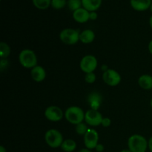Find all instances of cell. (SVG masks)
<instances>
[{"label": "cell", "instance_id": "obj_1", "mask_svg": "<svg viewBox=\"0 0 152 152\" xmlns=\"http://www.w3.org/2000/svg\"><path fill=\"white\" fill-rule=\"evenodd\" d=\"M128 148L132 152H146L148 141L140 134H133L128 140Z\"/></svg>", "mask_w": 152, "mask_h": 152}, {"label": "cell", "instance_id": "obj_2", "mask_svg": "<svg viewBox=\"0 0 152 152\" xmlns=\"http://www.w3.org/2000/svg\"><path fill=\"white\" fill-rule=\"evenodd\" d=\"M85 114L86 112L80 107L73 105L67 108L65 112V117L68 123L77 126L85 121Z\"/></svg>", "mask_w": 152, "mask_h": 152}, {"label": "cell", "instance_id": "obj_3", "mask_svg": "<svg viewBox=\"0 0 152 152\" xmlns=\"http://www.w3.org/2000/svg\"><path fill=\"white\" fill-rule=\"evenodd\" d=\"M19 61L20 65L25 68L32 69L37 65V56L36 53L31 49H24L19 54Z\"/></svg>", "mask_w": 152, "mask_h": 152}, {"label": "cell", "instance_id": "obj_4", "mask_svg": "<svg viewBox=\"0 0 152 152\" xmlns=\"http://www.w3.org/2000/svg\"><path fill=\"white\" fill-rule=\"evenodd\" d=\"M45 141L49 147L57 148L61 147L63 142V136L57 129H51L48 130L45 134Z\"/></svg>", "mask_w": 152, "mask_h": 152}, {"label": "cell", "instance_id": "obj_5", "mask_svg": "<svg viewBox=\"0 0 152 152\" xmlns=\"http://www.w3.org/2000/svg\"><path fill=\"white\" fill-rule=\"evenodd\" d=\"M80 31L74 28H65L59 34V39L64 44L73 45L80 41Z\"/></svg>", "mask_w": 152, "mask_h": 152}, {"label": "cell", "instance_id": "obj_6", "mask_svg": "<svg viewBox=\"0 0 152 152\" xmlns=\"http://www.w3.org/2000/svg\"><path fill=\"white\" fill-rule=\"evenodd\" d=\"M98 65V61L94 55H86L82 58L80 62V69L86 74L94 72Z\"/></svg>", "mask_w": 152, "mask_h": 152}, {"label": "cell", "instance_id": "obj_7", "mask_svg": "<svg viewBox=\"0 0 152 152\" xmlns=\"http://www.w3.org/2000/svg\"><path fill=\"white\" fill-rule=\"evenodd\" d=\"M102 80H103L104 83L108 86L115 87L120 84L122 80V77L120 73L117 72L116 70L108 68L107 71L103 72Z\"/></svg>", "mask_w": 152, "mask_h": 152}, {"label": "cell", "instance_id": "obj_8", "mask_svg": "<svg viewBox=\"0 0 152 152\" xmlns=\"http://www.w3.org/2000/svg\"><path fill=\"white\" fill-rule=\"evenodd\" d=\"M45 117L50 122H59L65 117V113L59 106L50 105L45 111Z\"/></svg>", "mask_w": 152, "mask_h": 152}, {"label": "cell", "instance_id": "obj_9", "mask_svg": "<svg viewBox=\"0 0 152 152\" xmlns=\"http://www.w3.org/2000/svg\"><path fill=\"white\" fill-rule=\"evenodd\" d=\"M103 117L99 111L89 109L85 114V123L92 127L100 126Z\"/></svg>", "mask_w": 152, "mask_h": 152}, {"label": "cell", "instance_id": "obj_10", "mask_svg": "<svg viewBox=\"0 0 152 152\" xmlns=\"http://www.w3.org/2000/svg\"><path fill=\"white\" fill-rule=\"evenodd\" d=\"M84 145L86 148L89 150L95 149L99 143V134L95 129H89L87 133L83 137Z\"/></svg>", "mask_w": 152, "mask_h": 152}, {"label": "cell", "instance_id": "obj_11", "mask_svg": "<svg viewBox=\"0 0 152 152\" xmlns=\"http://www.w3.org/2000/svg\"><path fill=\"white\" fill-rule=\"evenodd\" d=\"M88 102L90 105L91 109L99 111L102 102V96L100 93L97 91H93L88 96Z\"/></svg>", "mask_w": 152, "mask_h": 152}, {"label": "cell", "instance_id": "obj_12", "mask_svg": "<svg viewBox=\"0 0 152 152\" xmlns=\"http://www.w3.org/2000/svg\"><path fill=\"white\" fill-rule=\"evenodd\" d=\"M31 76L36 83H42L46 78V71L43 67L37 65L31 69Z\"/></svg>", "mask_w": 152, "mask_h": 152}, {"label": "cell", "instance_id": "obj_13", "mask_svg": "<svg viewBox=\"0 0 152 152\" xmlns=\"http://www.w3.org/2000/svg\"><path fill=\"white\" fill-rule=\"evenodd\" d=\"M151 0H130V4L137 11H145L151 7Z\"/></svg>", "mask_w": 152, "mask_h": 152}, {"label": "cell", "instance_id": "obj_14", "mask_svg": "<svg viewBox=\"0 0 152 152\" xmlns=\"http://www.w3.org/2000/svg\"><path fill=\"white\" fill-rule=\"evenodd\" d=\"M89 14H90V12L88 10L85 9L84 7H81L73 12V18L78 23H86L88 21L90 20Z\"/></svg>", "mask_w": 152, "mask_h": 152}, {"label": "cell", "instance_id": "obj_15", "mask_svg": "<svg viewBox=\"0 0 152 152\" xmlns=\"http://www.w3.org/2000/svg\"><path fill=\"white\" fill-rule=\"evenodd\" d=\"M95 33L91 29H86L80 34V41L83 44H90L95 39Z\"/></svg>", "mask_w": 152, "mask_h": 152}, {"label": "cell", "instance_id": "obj_16", "mask_svg": "<svg viewBox=\"0 0 152 152\" xmlns=\"http://www.w3.org/2000/svg\"><path fill=\"white\" fill-rule=\"evenodd\" d=\"M102 0H82L83 7L89 12L96 11L101 7Z\"/></svg>", "mask_w": 152, "mask_h": 152}, {"label": "cell", "instance_id": "obj_17", "mask_svg": "<svg viewBox=\"0 0 152 152\" xmlns=\"http://www.w3.org/2000/svg\"><path fill=\"white\" fill-rule=\"evenodd\" d=\"M138 84L144 90H152V76L142 74L138 79Z\"/></svg>", "mask_w": 152, "mask_h": 152}, {"label": "cell", "instance_id": "obj_18", "mask_svg": "<svg viewBox=\"0 0 152 152\" xmlns=\"http://www.w3.org/2000/svg\"><path fill=\"white\" fill-rule=\"evenodd\" d=\"M60 148L65 152H73L77 148V142L72 139L65 140Z\"/></svg>", "mask_w": 152, "mask_h": 152}, {"label": "cell", "instance_id": "obj_19", "mask_svg": "<svg viewBox=\"0 0 152 152\" xmlns=\"http://www.w3.org/2000/svg\"><path fill=\"white\" fill-rule=\"evenodd\" d=\"M34 7L39 10H46L51 4V0H32Z\"/></svg>", "mask_w": 152, "mask_h": 152}, {"label": "cell", "instance_id": "obj_20", "mask_svg": "<svg viewBox=\"0 0 152 152\" xmlns=\"http://www.w3.org/2000/svg\"><path fill=\"white\" fill-rule=\"evenodd\" d=\"M10 48L4 42H1L0 43V56L1 59H7L10 54Z\"/></svg>", "mask_w": 152, "mask_h": 152}, {"label": "cell", "instance_id": "obj_21", "mask_svg": "<svg viewBox=\"0 0 152 152\" xmlns=\"http://www.w3.org/2000/svg\"><path fill=\"white\" fill-rule=\"evenodd\" d=\"M67 6L70 10L74 12L83 7V4H82V1L80 0H68Z\"/></svg>", "mask_w": 152, "mask_h": 152}, {"label": "cell", "instance_id": "obj_22", "mask_svg": "<svg viewBox=\"0 0 152 152\" xmlns=\"http://www.w3.org/2000/svg\"><path fill=\"white\" fill-rule=\"evenodd\" d=\"M89 128L88 127V125L86 123L83 122V123H80V124H77L75 127V131L76 133L77 134L80 135V136H85L86 133L88 131Z\"/></svg>", "mask_w": 152, "mask_h": 152}, {"label": "cell", "instance_id": "obj_23", "mask_svg": "<svg viewBox=\"0 0 152 152\" xmlns=\"http://www.w3.org/2000/svg\"><path fill=\"white\" fill-rule=\"evenodd\" d=\"M67 0H51L50 6L55 10H61L67 5Z\"/></svg>", "mask_w": 152, "mask_h": 152}, {"label": "cell", "instance_id": "obj_24", "mask_svg": "<svg viewBox=\"0 0 152 152\" xmlns=\"http://www.w3.org/2000/svg\"><path fill=\"white\" fill-rule=\"evenodd\" d=\"M96 80V76L94 74V72L92 73H88V74H86L85 76V80L87 83L88 84H93L94 83H95Z\"/></svg>", "mask_w": 152, "mask_h": 152}, {"label": "cell", "instance_id": "obj_25", "mask_svg": "<svg viewBox=\"0 0 152 152\" xmlns=\"http://www.w3.org/2000/svg\"><path fill=\"white\" fill-rule=\"evenodd\" d=\"M9 65V62L7 59H1L0 61V69L1 71H4V70L7 69Z\"/></svg>", "mask_w": 152, "mask_h": 152}, {"label": "cell", "instance_id": "obj_26", "mask_svg": "<svg viewBox=\"0 0 152 152\" xmlns=\"http://www.w3.org/2000/svg\"><path fill=\"white\" fill-rule=\"evenodd\" d=\"M111 120L109 118V117H103V119H102V123H101V125H102L103 127L108 128L111 126Z\"/></svg>", "mask_w": 152, "mask_h": 152}, {"label": "cell", "instance_id": "obj_27", "mask_svg": "<svg viewBox=\"0 0 152 152\" xmlns=\"http://www.w3.org/2000/svg\"><path fill=\"white\" fill-rule=\"evenodd\" d=\"M97 17H98V14L96 11L90 12V14H89V19H90V20L94 21L97 19Z\"/></svg>", "mask_w": 152, "mask_h": 152}, {"label": "cell", "instance_id": "obj_28", "mask_svg": "<svg viewBox=\"0 0 152 152\" xmlns=\"http://www.w3.org/2000/svg\"><path fill=\"white\" fill-rule=\"evenodd\" d=\"M104 149H105V147L101 143H98L96 148H95V150H96V152H103Z\"/></svg>", "mask_w": 152, "mask_h": 152}, {"label": "cell", "instance_id": "obj_29", "mask_svg": "<svg viewBox=\"0 0 152 152\" xmlns=\"http://www.w3.org/2000/svg\"><path fill=\"white\" fill-rule=\"evenodd\" d=\"M148 149L150 151L152 152V136L148 140Z\"/></svg>", "mask_w": 152, "mask_h": 152}, {"label": "cell", "instance_id": "obj_30", "mask_svg": "<svg viewBox=\"0 0 152 152\" xmlns=\"http://www.w3.org/2000/svg\"><path fill=\"white\" fill-rule=\"evenodd\" d=\"M148 51H149V53L152 55V39L149 42V43H148Z\"/></svg>", "mask_w": 152, "mask_h": 152}, {"label": "cell", "instance_id": "obj_31", "mask_svg": "<svg viewBox=\"0 0 152 152\" xmlns=\"http://www.w3.org/2000/svg\"><path fill=\"white\" fill-rule=\"evenodd\" d=\"M78 152H91V151L89 149H88V148H83V149H80Z\"/></svg>", "mask_w": 152, "mask_h": 152}, {"label": "cell", "instance_id": "obj_32", "mask_svg": "<svg viewBox=\"0 0 152 152\" xmlns=\"http://www.w3.org/2000/svg\"><path fill=\"white\" fill-rule=\"evenodd\" d=\"M0 152H7V150H6V148L3 145L0 146Z\"/></svg>", "mask_w": 152, "mask_h": 152}, {"label": "cell", "instance_id": "obj_33", "mask_svg": "<svg viewBox=\"0 0 152 152\" xmlns=\"http://www.w3.org/2000/svg\"><path fill=\"white\" fill-rule=\"evenodd\" d=\"M149 25L151 27V28L152 29V15L151 16V17L149 18Z\"/></svg>", "mask_w": 152, "mask_h": 152}, {"label": "cell", "instance_id": "obj_34", "mask_svg": "<svg viewBox=\"0 0 152 152\" xmlns=\"http://www.w3.org/2000/svg\"><path fill=\"white\" fill-rule=\"evenodd\" d=\"M120 152H132L130 151V150L129 149V148H126V149H123V150H122Z\"/></svg>", "mask_w": 152, "mask_h": 152}, {"label": "cell", "instance_id": "obj_35", "mask_svg": "<svg viewBox=\"0 0 152 152\" xmlns=\"http://www.w3.org/2000/svg\"><path fill=\"white\" fill-rule=\"evenodd\" d=\"M150 105H151V108H152V98H151V101H150Z\"/></svg>", "mask_w": 152, "mask_h": 152}, {"label": "cell", "instance_id": "obj_36", "mask_svg": "<svg viewBox=\"0 0 152 152\" xmlns=\"http://www.w3.org/2000/svg\"><path fill=\"white\" fill-rule=\"evenodd\" d=\"M150 10H151V12L152 13V3H151V7H150Z\"/></svg>", "mask_w": 152, "mask_h": 152}, {"label": "cell", "instance_id": "obj_37", "mask_svg": "<svg viewBox=\"0 0 152 152\" xmlns=\"http://www.w3.org/2000/svg\"><path fill=\"white\" fill-rule=\"evenodd\" d=\"M80 1H82V0H80Z\"/></svg>", "mask_w": 152, "mask_h": 152}]
</instances>
